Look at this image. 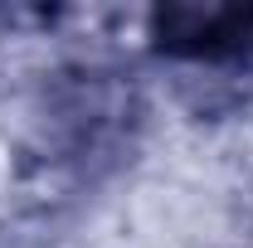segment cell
Returning a JSON list of instances; mask_svg holds the SVG:
<instances>
[{
    "instance_id": "7a4b0ae2",
    "label": "cell",
    "mask_w": 253,
    "mask_h": 248,
    "mask_svg": "<svg viewBox=\"0 0 253 248\" xmlns=\"http://www.w3.org/2000/svg\"><path fill=\"white\" fill-rule=\"evenodd\" d=\"M151 49L195 68L253 63V5H161L151 10Z\"/></svg>"
},
{
    "instance_id": "6da1fadb",
    "label": "cell",
    "mask_w": 253,
    "mask_h": 248,
    "mask_svg": "<svg viewBox=\"0 0 253 248\" xmlns=\"http://www.w3.org/2000/svg\"><path fill=\"white\" fill-rule=\"evenodd\" d=\"M136 122L141 97L131 78L102 63L63 68L44 93V151L73 170L117 161L131 146Z\"/></svg>"
}]
</instances>
